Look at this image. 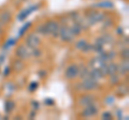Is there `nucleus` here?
Listing matches in <instances>:
<instances>
[{
    "label": "nucleus",
    "mask_w": 129,
    "mask_h": 120,
    "mask_svg": "<svg viewBox=\"0 0 129 120\" xmlns=\"http://www.w3.org/2000/svg\"><path fill=\"white\" fill-rule=\"evenodd\" d=\"M79 75V66L75 63H71L67 67L66 71H64V77L68 81H73V79L78 78Z\"/></svg>",
    "instance_id": "nucleus-6"
},
{
    "label": "nucleus",
    "mask_w": 129,
    "mask_h": 120,
    "mask_svg": "<svg viewBox=\"0 0 129 120\" xmlns=\"http://www.w3.org/2000/svg\"><path fill=\"white\" fill-rule=\"evenodd\" d=\"M15 55H16V57L19 59L27 60L31 57V49L26 44L25 45H19V46H17V48L15 50Z\"/></svg>",
    "instance_id": "nucleus-5"
},
{
    "label": "nucleus",
    "mask_w": 129,
    "mask_h": 120,
    "mask_svg": "<svg viewBox=\"0 0 129 120\" xmlns=\"http://www.w3.org/2000/svg\"><path fill=\"white\" fill-rule=\"evenodd\" d=\"M41 50H40L38 47L37 48H32L31 49V56H34V57H39V56H41Z\"/></svg>",
    "instance_id": "nucleus-31"
},
{
    "label": "nucleus",
    "mask_w": 129,
    "mask_h": 120,
    "mask_svg": "<svg viewBox=\"0 0 129 120\" xmlns=\"http://www.w3.org/2000/svg\"><path fill=\"white\" fill-rule=\"evenodd\" d=\"M24 67H25V65H24V62H23V60L22 59H16L15 61L13 62V70L15 72H21L23 69H24Z\"/></svg>",
    "instance_id": "nucleus-20"
},
{
    "label": "nucleus",
    "mask_w": 129,
    "mask_h": 120,
    "mask_svg": "<svg viewBox=\"0 0 129 120\" xmlns=\"http://www.w3.org/2000/svg\"><path fill=\"white\" fill-rule=\"evenodd\" d=\"M78 77H80L81 79H85L87 77H89V68L85 66H80Z\"/></svg>",
    "instance_id": "nucleus-15"
},
{
    "label": "nucleus",
    "mask_w": 129,
    "mask_h": 120,
    "mask_svg": "<svg viewBox=\"0 0 129 120\" xmlns=\"http://www.w3.org/2000/svg\"><path fill=\"white\" fill-rule=\"evenodd\" d=\"M104 18H106V17H104ZM106 19H107V18H106ZM112 25H113V21H112L111 18H108V19H107V22L104 23L103 27H104V28H108V27H111Z\"/></svg>",
    "instance_id": "nucleus-34"
},
{
    "label": "nucleus",
    "mask_w": 129,
    "mask_h": 120,
    "mask_svg": "<svg viewBox=\"0 0 129 120\" xmlns=\"http://www.w3.org/2000/svg\"><path fill=\"white\" fill-rule=\"evenodd\" d=\"M44 103L46 104V105H54V100L52 99H45V101H44Z\"/></svg>",
    "instance_id": "nucleus-36"
},
{
    "label": "nucleus",
    "mask_w": 129,
    "mask_h": 120,
    "mask_svg": "<svg viewBox=\"0 0 129 120\" xmlns=\"http://www.w3.org/2000/svg\"><path fill=\"white\" fill-rule=\"evenodd\" d=\"M101 119H103V120H111V119H113V115L110 113V111H104V113H102V115H101Z\"/></svg>",
    "instance_id": "nucleus-28"
},
{
    "label": "nucleus",
    "mask_w": 129,
    "mask_h": 120,
    "mask_svg": "<svg viewBox=\"0 0 129 120\" xmlns=\"http://www.w3.org/2000/svg\"><path fill=\"white\" fill-rule=\"evenodd\" d=\"M70 29L72 31V33H73L74 37H76V35H80L81 33H82V27L80 26V24L79 23H76V22H72L71 24V26H70Z\"/></svg>",
    "instance_id": "nucleus-18"
},
{
    "label": "nucleus",
    "mask_w": 129,
    "mask_h": 120,
    "mask_svg": "<svg viewBox=\"0 0 129 120\" xmlns=\"http://www.w3.org/2000/svg\"><path fill=\"white\" fill-rule=\"evenodd\" d=\"M94 7L96 9H103V10H112L114 8V3L111 0H103L98 3H95Z\"/></svg>",
    "instance_id": "nucleus-12"
},
{
    "label": "nucleus",
    "mask_w": 129,
    "mask_h": 120,
    "mask_svg": "<svg viewBox=\"0 0 129 120\" xmlns=\"http://www.w3.org/2000/svg\"><path fill=\"white\" fill-rule=\"evenodd\" d=\"M36 33L39 35H43V37H47V31H46V27L45 24H41L36 28Z\"/></svg>",
    "instance_id": "nucleus-22"
},
{
    "label": "nucleus",
    "mask_w": 129,
    "mask_h": 120,
    "mask_svg": "<svg viewBox=\"0 0 129 120\" xmlns=\"http://www.w3.org/2000/svg\"><path fill=\"white\" fill-rule=\"evenodd\" d=\"M39 87V84L36 83V82H32L31 84H29V87H28V90L31 91V92H34V91L37 90V88Z\"/></svg>",
    "instance_id": "nucleus-29"
},
{
    "label": "nucleus",
    "mask_w": 129,
    "mask_h": 120,
    "mask_svg": "<svg viewBox=\"0 0 129 120\" xmlns=\"http://www.w3.org/2000/svg\"><path fill=\"white\" fill-rule=\"evenodd\" d=\"M128 93V87L127 85H125V84H122V85H117V88H116V94L118 95V97H125Z\"/></svg>",
    "instance_id": "nucleus-19"
},
{
    "label": "nucleus",
    "mask_w": 129,
    "mask_h": 120,
    "mask_svg": "<svg viewBox=\"0 0 129 120\" xmlns=\"http://www.w3.org/2000/svg\"><path fill=\"white\" fill-rule=\"evenodd\" d=\"M2 26H0V37H1V34H2Z\"/></svg>",
    "instance_id": "nucleus-38"
},
{
    "label": "nucleus",
    "mask_w": 129,
    "mask_h": 120,
    "mask_svg": "<svg viewBox=\"0 0 129 120\" xmlns=\"http://www.w3.org/2000/svg\"><path fill=\"white\" fill-rule=\"evenodd\" d=\"M12 19V13L9 10H5L0 13V26L8 25Z\"/></svg>",
    "instance_id": "nucleus-11"
},
{
    "label": "nucleus",
    "mask_w": 129,
    "mask_h": 120,
    "mask_svg": "<svg viewBox=\"0 0 129 120\" xmlns=\"http://www.w3.org/2000/svg\"><path fill=\"white\" fill-rule=\"evenodd\" d=\"M31 22H28V23H26L25 25H23V27L19 29V31H18V37H23L24 34H25V32H27L28 31V29L31 27Z\"/></svg>",
    "instance_id": "nucleus-25"
},
{
    "label": "nucleus",
    "mask_w": 129,
    "mask_h": 120,
    "mask_svg": "<svg viewBox=\"0 0 129 120\" xmlns=\"http://www.w3.org/2000/svg\"><path fill=\"white\" fill-rule=\"evenodd\" d=\"M40 42H41L40 41V37L37 33H29L25 39V44L30 49L39 47Z\"/></svg>",
    "instance_id": "nucleus-7"
},
{
    "label": "nucleus",
    "mask_w": 129,
    "mask_h": 120,
    "mask_svg": "<svg viewBox=\"0 0 129 120\" xmlns=\"http://www.w3.org/2000/svg\"><path fill=\"white\" fill-rule=\"evenodd\" d=\"M15 42H16V40L15 39H9L7 41V43L3 45V48H8V47H10V46H12V45H14L15 44Z\"/></svg>",
    "instance_id": "nucleus-30"
},
{
    "label": "nucleus",
    "mask_w": 129,
    "mask_h": 120,
    "mask_svg": "<svg viewBox=\"0 0 129 120\" xmlns=\"http://www.w3.org/2000/svg\"><path fill=\"white\" fill-rule=\"evenodd\" d=\"M39 9V5H35V6H31V7H29V8H27V9H25V10H23L21 13H19L18 15H17V19L18 21H25V19L29 16V15L32 13V12H35V11H37Z\"/></svg>",
    "instance_id": "nucleus-10"
},
{
    "label": "nucleus",
    "mask_w": 129,
    "mask_h": 120,
    "mask_svg": "<svg viewBox=\"0 0 129 120\" xmlns=\"http://www.w3.org/2000/svg\"><path fill=\"white\" fill-rule=\"evenodd\" d=\"M98 113H99L98 106L95 105V104H91V105L84 107V109L82 110V113H81V116H82L83 118H92L98 115Z\"/></svg>",
    "instance_id": "nucleus-8"
},
{
    "label": "nucleus",
    "mask_w": 129,
    "mask_h": 120,
    "mask_svg": "<svg viewBox=\"0 0 129 120\" xmlns=\"http://www.w3.org/2000/svg\"><path fill=\"white\" fill-rule=\"evenodd\" d=\"M31 105L34 106V109H35V110H37L39 107H40V104H39L37 101H32V102H31Z\"/></svg>",
    "instance_id": "nucleus-35"
},
{
    "label": "nucleus",
    "mask_w": 129,
    "mask_h": 120,
    "mask_svg": "<svg viewBox=\"0 0 129 120\" xmlns=\"http://www.w3.org/2000/svg\"><path fill=\"white\" fill-rule=\"evenodd\" d=\"M14 107H15V102L12 101V100H9V101H7L5 103V110L7 114H11L13 111Z\"/></svg>",
    "instance_id": "nucleus-21"
},
{
    "label": "nucleus",
    "mask_w": 129,
    "mask_h": 120,
    "mask_svg": "<svg viewBox=\"0 0 129 120\" xmlns=\"http://www.w3.org/2000/svg\"><path fill=\"white\" fill-rule=\"evenodd\" d=\"M99 88V82L92 77H87L83 79L82 83L76 84L75 89L79 91H94Z\"/></svg>",
    "instance_id": "nucleus-2"
},
{
    "label": "nucleus",
    "mask_w": 129,
    "mask_h": 120,
    "mask_svg": "<svg viewBox=\"0 0 129 120\" xmlns=\"http://www.w3.org/2000/svg\"><path fill=\"white\" fill-rule=\"evenodd\" d=\"M104 17H106V14H104L103 12L99 11V9H88V10H86L85 18L88 21L90 26L95 25V24H98V23H102Z\"/></svg>",
    "instance_id": "nucleus-1"
},
{
    "label": "nucleus",
    "mask_w": 129,
    "mask_h": 120,
    "mask_svg": "<svg viewBox=\"0 0 129 120\" xmlns=\"http://www.w3.org/2000/svg\"><path fill=\"white\" fill-rule=\"evenodd\" d=\"M104 103L108 104V105H112L113 103H114V97H111V95H109V97L106 98V100H104Z\"/></svg>",
    "instance_id": "nucleus-33"
},
{
    "label": "nucleus",
    "mask_w": 129,
    "mask_h": 120,
    "mask_svg": "<svg viewBox=\"0 0 129 120\" xmlns=\"http://www.w3.org/2000/svg\"><path fill=\"white\" fill-rule=\"evenodd\" d=\"M100 38H101V40L103 41L104 44H111V43L114 42V38H113L110 33H104Z\"/></svg>",
    "instance_id": "nucleus-24"
},
{
    "label": "nucleus",
    "mask_w": 129,
    "mask_h": 120,
    "mask_svg": "<svg viewBox=\"0 0 129 120\" xmlns=\"http://www.w3.org/2000/svg\"><path fill=\"white\" fill-rule=\"evenodd\" d=\"M78 102H79L80 106L85 107V106H88V105H91V104H95L96 98H95L94 94H89V93L83 94V95H81V97L79 98Z\"/></svg>",
    "instance_id": "nucleus-9"
},
{
    "label": "nucleus",
    "mask_w": 129,
    "mask_h": 120,
    "mask_svg": "<svg viewBox=\"0 0 129 120\" xmlns=\"http://www.w3.org/2000/svg\"><path fill=\"white\" fill-rule=\"evenodd\" d=\"M104 65H106V62L102 61L98 56V57L92 58L89 61V69H100V68H102Z\"/></svg>",
    "instance_id": "nucleus-13"
},
{
    "label": "nucleus",
    "mask_w": 129,
    "mask_h": 120,
    "mask_svg": "<svg viewBox=\"0 0 129 120\" xmlns=\"http://www.w3.org/2000/svg\"><path fill=\"white\" fill-rule=\"evenodd\" d=\"M107 73H108V75L118 73V65L117 63H115L113 61L107 62Z\"/></svg>",
    "instance_id": "nucleus-14"
},
{
    "label": "nucleus",
    "mask_w": 129,
    "mask_h": 120,
    "mask_svg": "<svg viewBox=\"0 0 129 120\" xmlns=\"http://www.w3.org/2000/svg\"><path fill=\"white\" fill-rule=\"evenodd\" d=\"M83 53H89V51H92V44H89V43H87L86 45H85V47L83 48Z\"/></svg>",
    "instance_id": "nucleus-32"
},
{
    "label": "nucleus",
    "mask_w": 129,
    "mask_h": 120,
    "mask_svg": "<svg viewBox=\"0 0 129 120\" xmlns=\"http://www.w3.org/2000/svg\"><path fill=\"white\" fill-rule=\"evenodd\" d=\"M109 81H110V84L112 86H117L119 82H120V77L118 76L117 73L115 74H111L110 75V78H109Z\"/></svg>",
    "instance_id": "nucleus-23"
},
{
    "label": "nucleus",
    "mask_w": 129,
    "mask_h": 120,
    "mask_svg": "<svg viewBox=\"0 0 129 120\" xmlns=\"http://www.w3.org/2000/svg\"><path fill=\"white\" fill-rule=\"evenodd\" d=\"M44 24H45V27H46L47 35L53 37V38H58L59 28H60L59 22L55 21V19H50V21H47L46 23H44Z\"/></svg>",
    "instance_id": "nucleus-4"
},
{
    "label": "nucleus",
    "mask_w": 129,
    "mask_h": 120,
    "mask_svg": "<svg viewBox=\"0 0 129 120\" xmlns=\"http://www.w3.org/2000/svg\"><path fill=\"white\" fill-rule=\"evenodd\" d=\"M129 71V62L128 60H123L120 62V65H118V73L122 75H127Z\"/></svg>",
    "instance_id": "nucleus-16"
},
{
    "label": "nucleus",
    "mask_w": 129,
    "mask_h": 120,
    "mask_svg": "<svg viewBox=\"0 0 129 120\" xmlns=\"http://www.w3.org/2000/svg\"><path fill=\"white\" fill-rule=\"evenodd\" d=\"M87 43H88V42L86 41L85 39L79 40V41L75 43V48L78 49V50H81V51H82V50H83V48H84V47H85V45H86Z\"/></svg>",
    "instance_id": "nucleus-26"
},
{
    "label": "nucleus",
    "mask_w": 129,
    "mask_h": 120,
    "mask_svg": "<svg viewBox=\"0 0 129 120\" xmlns=\"http://www.w3.org/2000/svg\"><path fill=\"white\" fill-rule=\"evenodd\" d=\"M89 77H92L99 81V79H102L106 76L102 74V72L100 71V69H89Z\"/></svg>",
    "instance_id": "nucleus-17"
},
{
    "label": "nucleus",
    "mask_w": 129,
    "mask_h": 120,
    "mask_svg": "<svg viewBox=\"0 0 129 120\" xmlns=\"http://www.w3.org/2000/svg\"><path fill=\"white\" fill-rule=\"evenodd\" d=\"M120 58H122L123 60H128L129 59V49H128V47H124V48L120 50Z\"/></svg>",
    "instance_id": "nucleus-27"
},
{
    "label": "nucleus",
    "mask_w": 129,
    "mask_h": 120,
    "mask_svg": "<svg viewBox=\"0 0 129 120\" xmlns=\"http://www.w3.org/2000/svg\"><path fill=\"white\" fill-rule=\"evenodd\" d=\"M9 73H10V67H7L6 70L3 71V75H5V76H8V75H9Z\"/></svg>",
    "instance_id": "nucleus-37"
},
{
    "label": "nucleus",
    "mask_w": 129,
    "mask_h": 120,
    "mask_svg": "<svg viewBox=\"0 0 129 120\" xmlns=\"http://www.w3.org/2000/svg\"><path fill=\"white\" fill-rule=\"evenodd\" d=\"M58 38L61 40L62 42L70 43V42H73V40H74L75 37L73 35V33H72V31L70 29V26H68V25H60Z\"/></svg>",
    "instance_id": "nucleus-3"
}]
</instances>
